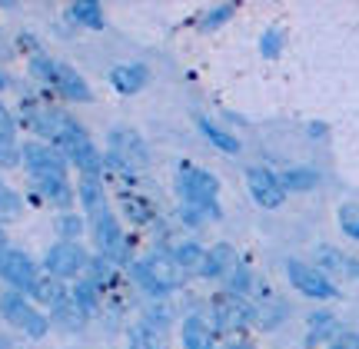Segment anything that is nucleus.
Returning <instances> with one entry per match:
<instances>
[{"label": "nucleus", "instance_id": "nucleus-1", "mask_svg": "<svg viewBox=\"0 0 359 349\" xmlns=\"http://www.w3.org/2000/svg\"><path fill=\"white\" fill-rule=\"evenodd\" d=\"M50 146L64 156L70 167L80 170V177H100L107 156L100 153V146L90 140V133L83 130V123H77L70 114L60 116L57 123V137L50 140Z\"/></svg>", "mask_w": 359, "mask_h": 349}, {"label": "nucleus", "instance_id": "nucleus-2", "mask_svg": "<svg viewBox=\"0 0 359 349\" xmlns=\"http://www.w3.org/2000/svg\"><path fill=\"white\" fill-rule=\"evenodd\" d=\"M27 70H30L43 87H50L53 93H60L67 100H77V104H90V100H93V90H90L87 80L80 77L70 64L53 60L50 53H43V50L34 53V57L27 60Z\"/></svg>", "mask_w": 359, "mask_h": 349}, {"label": "nucleus", "instance_id": "nucleus-3", "mask_svg": "<svg viewBox=\"0 0 359 349\" xmlns=\"http://www.w3.org/2000/svg\"><path fill=\"white\" fill-rule=\"evenodd\" d=\"M177 193L187 207L200 210L203 217H219V180L210 170H200L193 163H180V177H177Z\"/></svg>", "mask_w": 359, "mask_h": 349}, {"label": "nucleus", "instance_id": "nucleus-4", "mask_svg": "<svg viewBox=\"0 0 359 349\" xmlns=\"http://www.w3.org/2000/svg\"><path fill=\"white\" fill-rule=\"evenodd\" d=\"M130 273L143 286V293H150V296H167V293H173V289L187 283V273L173 263L170 253H154L147 259H137L130 266Z\"/></svg>", "mask_w": 359, "mask_h": 349}, {"label": "nucleus", "instance_id": "nucleus-5", "mask_svg": "<svg viewBox=\"0 0 359 349\" xmlns=\"http://www.w3.org/2000/svg\"><path fill=\"white\" fill-rule=\"evenodd\" d=\"M257 323V306L246 296L219 289L210 296V326L217 336H230V333H243L246 326Z\"/></svg>", "mask_w": 359, "mask_h": 349}, {"label": "nucleus", "instance_id": "nucleus-6", "mask_svg": "<svg viewBox=\"0 0 359 349\" xmlns=\"http://www.w3.org/2000/svg\"><path fill=\"white\" fill-rule=\"evenodd\" d=\"M0 313H4V320H7L13 329H20L27 339H43L47 329H50V316L40 313L37 303L30 296H24V293L7 289V293L0 296Z\"/></svg>", "mask_w": 359, "mask_h": 349}, {"label": "nucleus", "instance_id": "nucleus-7", "mask_svg": "<svg viewBox=\"0 0 359 349\" xmlns=\"http://www.w3.org/2000/svg\"><path fill=\"white\" fill-rule=\"evenodd\" d=\"M90 240L97 246V253L110 259L116 270L130 266V243L123 236V230H120V220L114 217V210H107V213L90 220Z\"/></svg>", "mask_w": 359, "mask_h": 349}, {"label": "nucleus", "instance_id": "nucleus-8", "mask_svg": "<svg viewBox=\"0 0 359 349\" xmlns=\"http://www.w3.org/2000/svg\"><path fill=\"white\" fill-rule=\"evenodd\" d=\"M107 143H110V153H107V160H110L116 170L133 173V170L150 167V146H147V140H143L137 130L114 127V130H110V137H107Z\"/></svg>", "mask_w": 359, "mask_h": 349}, {"label": "nucleus", "instance_id": "nucleus-9", "mask_svg": "<svg viewBox=\"0 0 359 349\" xmlns=\"http://www.w3.org/2000/svg\"><path fill=\"white\" fill-rule=\"evenodd\" d=\"M286 276H290V286H296V289L309 299H339L343 296V289H339L323 270H316L313 263L286 259Z\"/></svg>", "mask_w": 359, "mask_h": 349}, {"label": "nucleus", "instance_id": "nucleus-10", "mask_svg": "<svg viewBox=\"0 0 359 349\" xmlns=\"http://www.w3.org/2000/svg\"><path fill=\"white\" fill-rule=\"evenodd\" d=\"M90 266V253L80 243H53L43 253V273H50L57 280H80Z\"/></svg>", "mask_w": 359, "mask_h": 349}, {"label": "nucleus", "instance_id": "nucleus-11", "mask_svg": "<svg viewBox=\"0 0 359 349\" xmlns=\"http://www.w3.org/2000/svg\"><path fill=\"white\" fill-rule=\"evenodd\" d=\"M0 280L11 286L13 293H30L34 283L40 280V266L27 256L24 249L7 246V249H4V256H0Z\"/></svg>", "mask_w": 359, "mask_h": 349}, {"label": "nucleus", "instance_id": "nucleus-12", "mask_svg": "<svg viewBox=\"0 0 359 349\" xmlns=\"http://www.w3.org/2000/svg\"><path fill=\"white\" fill-rule=\"evenodd\" d=\"M20 163L27 167V173H30V180L34 177H70L67 173V163L64 156L53 150L50 143H40V140H27L24 146H20Z\"/></svg>", "mask_w": 359, "mask_h": 349}, {"label": "nucleus", "instance_id": "nucleus-13", "mask_svg": "<svg viewBox=\"0 0 359 349\" xmlns=\"http://www.w3.org/2000/svg\"><path fill=\"white\" fill-rule=\"evenodd\" d=\"M246 186H250V196L257 200V207L263 210H280L286 203L280 173H273L269 167H246Z\"/></svg>", "mask_w": 359, "mask_h": 349}, {"label": "nucleus", "instance_id": "nucleus-14", "mask_svg": "<svg viewBox=\"0 0 359 349\" xmlns=\"http://www.w3.org/2000/svg\"><path fill=\"white\" fill-rule=\"evenodd\" d=\"M313 266L316 270H323L326 276L330 273H336V276H343V280H359V259L349 256V253H343V249H336V246H316V253H313Z\"/></svg>", "mask_w": 359, "mask_h": 349}, {"label": "nucleus", "instance_id": "nucleus-15", "mask_svg": "<svg viewBox=\"0 0 359 349\" xmlns=\"http://www.w3.org/2000/svg\"><path fill=\"white\" fill-rule=\"evenodd\" d=\"M34 190H37L50 207L64 210V213H70V207L77 203V190H74L70 177H34Z\"/></svg>", "mask_w": 359, "mask_h": 349}, {"label": "nucleus", "instance_id": "nucleus-16", "mask_svg": "<svg viewBox=\"0 0 359 349\" xmlns=\"http://www.w3.org/2000/svg\"><path fill=\"white\" fill-rule=\"evenodd\" d=\"M343 333H346V329L339 326L336 313L316 310L313 316H309V323H306V346L313 349V346H323V343H336Z\"/></svg>", "mask_w": 359, "mask_h": 349}, {"label": "nucleus", "instance_id": "nucleus-17", "mask_svg": "<svg viewBox=\"0 0 359 349\" xmlns=\"http://www.w3.org/2000/svg\"><path fill=\"white\" fill-rule=\"evenodd\" d=\"M180 339H183V349H217V333H213V326L206 323L200 313H190L183 320Z\"/></svg>", "mask_w": 359, "mask_h": 349}, {"label": "nucleus", "instance_id": "nucleus-18", "mask_svg": "<svg viewBox=\"0 0 359 349\" xmlns=\"http://www.w3.org/2000/svg\"><path fill=\"white\" fill-rule=\"evenodd\" d=\"M77 200H80V207H83V213H87V220H93V217H100V213L110 210L107 207V190H103L100 177H80Z\"/></svg>", "mask_w": 359, "mask_h": 349}, {"label": "nucleus", "instance_id": "nucleus-19", "mask_svg": "<svg viewBox=\"0 0 359 349\" xmlns=\"http://www.w3.org/2000/svg\"><path fill=\"white\" fill-rule=\"evenodd\" d=\"M236 263H240L236 249H233L230 243H217V246H210V249H206V259H203L200 276H203V280H223Z\"/></svg>", "mask_w": 359, "mask_h": 349}, {"label": "nucleus", "instance_id": "nucleus-20", "mask_svg": "<svg viewBox=\"0 0 359 349\" xmlns=\"http://www.w3.org/2000/svg\"><path fill=\"white\" fill-rule=\"evenodd\" d=\"M27 296L34 299L37 306H47V310H57L64 299H70V293H67L64 280H57V276H50V273H40V280L34 283V289L27 293Z\"/></svg>", "mask_w": 359, "mask_h": 349}, {"label": "nucleus", "instance_id": "nucleus-21", "mask_svg": "<svg viewBox=\"0 0 359 349\" xmlns=\"http://www.w3.org/2000/svg\"><path fill=\"white\" fill-rule=\"evenodd\" d=\"M110 83H114L123 97H130V93H140L143 87L150 83V70L143 64H120L110 70Z\"/></svg>", "mask_w": 359, "mask_h": 349}, {"label": "nucleus", "instance_id": "nucleus-22", "mask_svg": "<svg viewBox=\"0 0 359 349\" xmlns=\"http://www.w3.org/2000/svg\"><path fill=\"white\" fill-rule=\"evenodd\" d=\"M280 183L286 193H306V190H316V186H320V173L309 167H290L280 173Z\"/></svg>", "mask_w": 359, "mask_h": 349}, {"label": "nucleus", "instance_id": "nucleus-23", "mask_svg": "<svg viewBox=\"0 0 359 349\" xmlns=\"http://www.w3.org/2000/svg\"><path fill=\"white\" fill-rule=\"evenodd\" d=\"M173 263H177L180 270L187 273V276H200V270H203V259H206V249L200 243H180V246H173Z\"/></svg>", "mask_w": 359, "mask_h": 349}, {"label": "nucleus", "instance_id": "nucleus-24", "mask_svg": "<svg viewBox=\"0 0 359 349\" xmlns=\"http://www.w3.org/2000/svg\"><path fill=\"white\" fill-rule=\"evenodd\" d=\"M70 20L80 27H90V30H103L107 27V17H103V7L97 0H77V4H70Z\"/></svg>", "mask_w": 359, "mask_h": 349}, {"label": "nucleus", "instance_id": "nucleus-25", "mask_svg": "<svg viewBox=\"0 0 359 349\" xmlns=\"http://www.w3.org/2000/svg\"><path fill=\"white\" fill-rule=\"evenodd\" d=\"M70 299H74L80 310H83V316H87V320H93V316L100 313V289L90 283L87 276H83V280H77V283L70 286Z\"/></svg>", "mask_w": 359, "mask_h": 349}, {"label": "nucleus", "instance_id": "nucleus-26", "mask_svg": "<svg viewBox=\"0 0 359 349\" xmlns=\"http://www.w3.org/2000/svg\"><path fill=\"white\" fill-rule=\"evenodd\" d=\"M196 127H200V133H203L217 150H223V153H240V140H236L233 133H226L223 127H217L210 116H196Z\"/></svg>", "mask_w": 359, "mask_h": 349}, {"label": "nucleus", "instance_id": "nucleus-27", "mask_svg": "<svg viewBox=\"0 0 359 349\" xmlns=\"http://www.w3.org/2000/svg\"><path fill=\"white\" fill-rule=\"evenodd\" d=\"M120 207H123V217L130 223H137V226H147V223H154L156 210L150 207V200H143L137 193H120Z\"/></svg>", "mask_w": 359, "mask_h": 349}, {"label": "nucleus", "instance_id": "nucleus-28", "mask_svg": "<svg viewBox=\"0 0 359 349\" xmlns=\"http://www.w3.org/2000/svg\"><path fill=\"white\" fill-rule=\"evenodd\" d=\"M50 323L60 326V329H67V333H77V329H83L87 316H83V310H80L74 299H64L57 310H50Z\"/></svg>", "mask_w": 359, "mask_h": 349}, {"label": "nucleus", "instance_id": "nucleus-29", "mask_svg": "<svg viewBox=\"0 0 359 349\" xmlns=\"http://www.w3.org/2000/svg\"><path fill=\"white\" fill-rule=\"evenodd\" d=\"M87 280L97 286V289H110V286L116 283V266L107 256H90Z\"/></svg>", "mask_w": 359, "mask_h": 349}, {"label": "nucleus", "instance_id": "nucleus-30", "mask_svg": "<svg viewBox=\"0 0 359 349\" xmlns=\"http://www.w3.org/2000/svg\"><path fill=\"white\" fill-rule=\"evenodd\" d=\"M20 217H24V200H20V193L0 180V226H4V223H17Z\"/></svg>", "mask_w": 359, "mask_h": 349}, {"label": "nucleus", "instance_id": "nucleus-31", "mask_svg": "<svg viewBox=\"0 0 359 349\" xmlns=\"http://www.w3.org/2000/svg\"><path fill=\"white\" fill-rule=\"evenodd\" d=\"M223 286H226V293L246 296V293H250V286H257V280H253V273L246 270V263H236V266L223 276Z\"/></svg>", "mask_w": 359, "mask_h": 349}, {"label": "nucleus", "instance_id": "nucleus-32", "mask_svg": "<svg viewBox=\"0 0 359 349\" xmlns=\"http://www.w3.org/2000/svg\"><path fill=\"white\" fill-rule=\"evenodd\" d=\"M57 230H60V240L64 243H80V236L87 233V220L80 217V213H60V220H57Z\"/></svg>", "mask_w": 359, "mask_h": 349}, {"label": "nucleus", "instance_id": "nucleus-33", "mask_svg": "<svg viewBox=\"0 0 359 349\" xmlns=\"http://www.w3.org/2000/svg\"><path fill=\"white\" fill-rule=\"evenodd\" d=\"M233 13H236V4H219V7H213V11H206L203 17H200V24H196V30H203V34H210V30H217V27L226 24V20H230Z\"/></svg>", "mask_w": 359, "mask_h": 349}, {"label": "nucleus", "instance_id": "nucleus-34", "mask_svg": "<svg viewBox=\"0 0 359 349\" xmlns=\"http://www.w3.org/2000/svg\"><path fill=\"white\" fill-rule=\"evenodd\" d=\"M336 223H339V230L346 233L349 240L359 243V207L356 203H343V207L336 210Z\"/></svg>", "mask_w": 359, "mask_h": 349}, {"label": "nucleus", "instance_id": "nucleus-35", "mask_svg": "<svg viewBox=\"0 0 359 349\" xmlns=\"http://www.w3.org/2000/svg\"><path fill=\"white\" fill-rule=\"evenodd\" d=\"M283 316H286V306H283L280 299H266V303L257 306V326H263V329H273Z\"/></svg>", "mask_w": 359, "mask_h": 349}, {"label": "nucleus", "instance_id": "nucleus-36", "mask_svg": "<svg viewBox=\"0 0 359 349\" xmlns=\"http://www.w3.org/2000/svg\"><path fill=\"white\" fill-rule=\"evenodd\" d=\"M127 349H160V346H156V329H150V326L140 320V323L130 329Z\"/></svg>", "mask_w": 359, "mask_h": 349}, {"label": "nucleus", "instance_id": "nucleus-37", "mask_svg": "<svg viewBox=\"0 0 359 349\" xmlns=\"http://www.w3.org/2000/svg\"><path fill=\"white\" fill-rule=\"evenodd\" d=\"M259 50H263V57H280V50H283V30L280 27H269L266 34L259 37Z\"/></svg>", "mask_w": 359, "mask_h": 349}, {"label": "nucleus", "instance_id": "nucleus-38", "mask_svg": "<svg viewBox=\"0 0 359 349\" xmlns=\"http://www.w3.org/2000/svg\"><path fill=\"white\" fill-rule=\"evenodd\" d=\"M13 137H17V120H13V114L7 110V107L0 104V140L13 143Z\"/></svg>", "mask_w": 359, "mask_h": 349}, {"label": "nucleus", "instance_id": "nucleus-39", "mask_svg": "<svg viewBox=\"0 0 359 349\" xmlns=\"http://www.w3.org/2000/svg\"><path fill=\"white\" fill-rule=\"evenodd\" d=\"M17 163H20V146L0 140V170H11V167H17Z\"/></svg>", "mask_w": 359, "mask_h": 349}, {"label": "nucleus", "instance_id": "nucleus-40", "mask_svg": "<svg viewBox=\"0 0 359 349\" xmlns=\"http://www.w3.org/2000/svg\"><path fill=\"white\" fill-rule=\"evenodd\" d=\"M326 349H359V333H343V336L330 343Z\"/></svg>", "mask_w": 359, "mask_h": 349}, {"label": "nucleus", "instance_id": "nucleus-41", "mask_svg": "<svg viewBox=\"0 0 359 349\" xmlns=\"http://www.w3.org/2000/svg\"><path fill=\"white\" fill-rule=\"evenodd\" d=\"M219 349H257L253 343H246V339H230V343H223Z\"/></svg>", "mask_w": 359, "mask_h": 349}, {"label": "nucleus", "instance_id": "nucleus-42", "mask_svg": "<svg viewBox=\"0 0 359 349\" xmlns=\"http://www.w3.org/2000/svg\"><path fill=\"white\" fill-rule=\"evenodd\" d=\"M7 246H11L7 243V233H4V226H0V256H4V249H7Z\"/></svg>", "mask_w": 359, "mask_h": 349}, {"label": "nucleus", "instance_id": "nucleus-43", "mask_svg": "<svg viewBox=\"0 0 359 349\" xmlns=\"http://www.w3.org/2000/svg\"><path fill=\"white\" fill-rule=\"evenodd\" d=\"M0 90H7V77L4 74H0Z\"/></svg>", "mask_w": 359, "mask_h": 349}]
</instances>
